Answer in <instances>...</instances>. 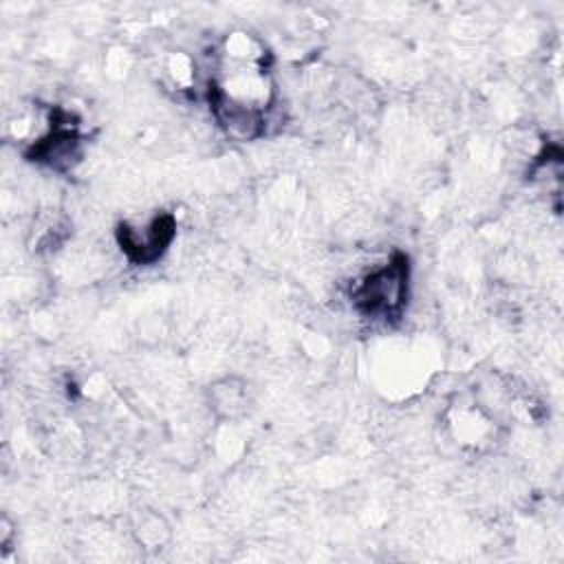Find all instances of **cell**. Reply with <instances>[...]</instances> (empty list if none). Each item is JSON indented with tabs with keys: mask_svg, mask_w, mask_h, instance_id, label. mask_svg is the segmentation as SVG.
I'll return each mask as SVG.
<instances>
[{
	"mask_svg": "<svg viewBox=\"0 0 564 564\" xmlns=\"http://www.w3.org/2000/svg\"><path fill=\"white\" fill-rule=\"evenodd\" d=\"M273 84L260 44L236 33L227 37L216 75L209 82V106L216 123L236 141H251L264 132Z\"/></svg>",
	"mask_w": 564,
	"mask_h": 564,
	"instance_id": "cell-1",
	"label": "cell"
},
{
	"mask_svg": "<svg viewBox=\"0 0 564 564\" xmlns=\"http://www.w3.org/2000/svg\"><path fill=\"white\" fill-rule=\"evenodd\" d=\"M410 264L408 256L394 253L390 262L368 273L352 289V304L366 317L394 319L401 315L408 302Z\"/></svg>",
	"mask_w": 564,
	"mask_h": 564,
	"instance_id": "cell-2",
	"label": "cell"
},
{
	"mask_svg": "<svg viewBox=\"0 0 564 564\" xmlns=\"http://www.w3.org/2000/svg\"><path fill=\"white\" fill-rule=\"evenodd\" d=\"M174 234H176L174 216L172 214H161V216L152 218L141 229L130 227V225H119L117 240H119L121 251L128 256L130 262L152 264L165 253Z\"/></svg>",
	"mask_w": 564,
	"mask_h": 564,
	"instance_id": "cell-3",
	"label": "cell"
},
{
	"mask_svg": "<svg viewBox=\"0 0 564 564\" xmlns=\"http://www.w3.org/2000/svg\"><path fill=\"white\" fill-rule=\"evenodd\" d=\"M238 397H240V390H238V392H236V394H231V397H229V399H231V401H234V403H236V399H238ZM240 401H242V399H240ZM225 403H227V401H225V399H218V401H216V405H218V408H223V405H225Z\"/></svg>",
	"mask_w": 564,
	"mask_h": 564,
	"instance_id": "cell-4",
	"label": "cell"
}]
</instances>
